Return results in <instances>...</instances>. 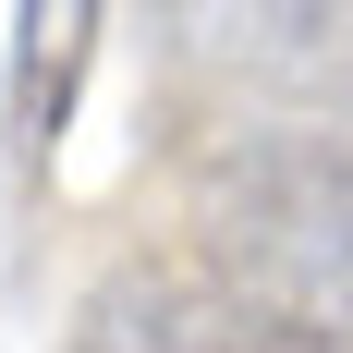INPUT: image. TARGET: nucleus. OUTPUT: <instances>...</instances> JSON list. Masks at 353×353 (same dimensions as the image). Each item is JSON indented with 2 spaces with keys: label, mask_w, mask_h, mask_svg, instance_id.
Wrapping results in <instances>:
<instances>
[{
  "label": "nucleus",
  "mask_w": 353,
  "mask_h": 353,
  "mask_svg": "<svg viewBox=\"0 0 353 353\" xmlns=\"http://www.w3.org/2000/svg\"><path fill=\"white\" fill-rule=\"evenodd\" d=\"M73 353H305V329L208 256H134L85 292Z\"/></svg>",
  "instance_id": "f03ea898"
},
{
  "label": "nucleus",
  "mask_w": 353,
  "mask_h": 353,
  "mask_svg": "<svg viewBox=\"0 0 353 353\" xmlns=\"http://www.w3.org/2000/svg\"><path fill=\"white\" fill-rule=\"evenodd\" d=\"M98 37H110V0H12V49H0V134L12 159H61L73 134V98L98 73Z\"/></svg>",
  "instance_id": "20e7f679"
},
{
  "label": "nucleus",
  "mask_w": 353,
  "mask_h": 353,
  "mask_svg": "<svg viewBox=\"0 0 353 353\" xmlns=\"http://www.w3.org/2000/svg\"><path fill=\"white\" fill-rule=\"evenodd\" d=\"M183 208L208 232V268L268 292L281 317L353 305V146L341 134H219L183 171Z\"/></svg>",
  "instance_id": "f257e3e1"
},
{
  "label": "nucleus",
  "mask_w": 353,
  "mask_h": 353,
  "mask_svg": "<svg viewBox=\"0 0 353 353\" xmlns=\"http://www.w3.org/2000/svg\"><path fill=\"white\" fill-rule=\"evenodd\" d=\"M183 61L292 110H353V0H159Z\"/></svg>",
  "instance_id": "7ed1b4c3"
},
{
  "label": "nucleus",
  "mask_w": 353,
  "mask_h": 353,
  "mask_svg": "<svg viewBox=\"0 0 353 353\" xmlns=\"http://www.w3.org/2000/svg\"><path fill=\"white\" fill-rule=\"evenodd\" d=\"M292 329H305V353H353V305L341 317H292Z\"/></svg>",
  "instance_id": "39448f33"
}]
</instances>
